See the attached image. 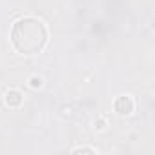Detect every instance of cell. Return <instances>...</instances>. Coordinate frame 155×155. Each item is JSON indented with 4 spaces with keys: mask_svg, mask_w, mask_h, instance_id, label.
Masks as SVG:
<instances>
[{
    "mask_svg": "<svg viewBox=\"0 0 155 155\" xmlns=\"http://www.w3.org/2000/svg\"><path fill=\"white\" fill-rule=\"evenodd\" d=\"M9 38L20 55H37L48 46V28L35 17H24L13 24Z\"/></svg>",
    "mask_w": 155,
    "mask_h": 155,
    "instance_id": "obj_1",
    "label": "cell"
},
{
    "mask_svg": "<svg viewBox=\"0 0 155 155\" xmlns=\"http://www.w3.org/2000/svg\"><path fill=\"white\" fill-rule=\"evenodd\" d=\"M133 110H135V102H133V99H131V97L122 95V97H119V99L115 101V111H117L119 115H122V117L131 115V113H133Z\"/></svg>",
    "mask_w": 155,
    "mask_h": 155,
    "instance_id": "obj_2",
    "label": "cell"
},
{
    "mask_svg": "<svg viewBox=\"0 0 155 155\" xmlns=\"http://www.w3.org/2000/svg\"><path fill=\"white\" fill-rule=\"evenodd\" d=\"M6 104L9 108H18L22 104V93L18 90H9L6 93Z\"/></svg>",
    "mask_w": 155,
    "mask_h": 155,
    "instance_id": "obj_3",
    "label": "cell"
},
{
    "mask_svg": "<svg viewBox=\"0 0 155 155\" xmlns=\"http://www.w3.org/2000/svg\"><path fill=\"white\" fill-rule=\"evenodd\" d=\"M29 86L31 88H40L42 86V79H40V77H31V79H29Z\"/></svg>",
    "mask_w": 155,
    "mask_h": 155,
    "instance_id": "obj_4",
    "label": "cell"
},
{
    "mask_svg": "<svg viewBox=\"0 0 155 155\" xmlns=\"http://www.w3.org/2000/svg\"><path fill=\"white\" fill-rule=\"evenodd\" d=\"M73 153H95L93 148H75Z\"/></svg>",
    "mask_w": 155,
    "mask_h": 155,
    "instance_id": "obj_5",
    "label": "cell"
},
{
    "mask_svg": "<svg viewBox=\"0 0 155 155\" xmlns=\"http://www.w3.org/2000/svg\"><path fill=\"white\" fill-rule=\"evenodd\" d=\"M104 124H106L104 120H99V122L95 120V130H102V128H104Z\"/></svg>",
    "mask_w": 155,
    "mask_h": 155,
    "instance_id": "obj_6",
    "label": "cell"
}]
</instances>
